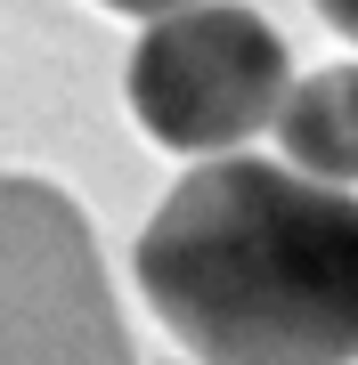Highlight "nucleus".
I'll list each match as a JSON object with an SVG mask.
<instances>
[{
	"instance_id": "f257e3e1",
	"label": "nucleus",
	"mask_w": 358,
	"mask_h": 365,
	"mask_svg": "<svg viewBox=\"0 0 358 365\" xmlns=\"http://www.w3.org/2000/svg\"><path fill=\"white\" fill-rule=\"evenodd\" d=\"M139 292L196 365L358 357V195L285 163H196L139 235Z\"/></svg>"
},
{
	"instance_id": "f03ea898",
	"label": "nucleus",
	"mask_w": 358,
	"mask_h": 365,
	"mask_svg": "<svg viewBox=\"0 0 358 365\" xmlns=\"http://www.w3.org/2000/svg\"><path fill=\"white\" fill-rule=\"evenodd\" d=\"M131 114L139 130L171 155H228L252 130L277 122L293 90V57L269 16L237 9V0H204V9L155 16L131 49Z\"/></svg>"
},
{
	"instance_id": "7ed1b4c3",
	"label": "nucleus",
	"mask_w": 358,
	"mask_h": 365,
	"mask_svg": "<svg viewBox=\"0 0 358 365\" xmlns=\"http://www.w3.org/2000/svg\"><path fill=\"white\" fill-rule=\"evenodd\" d=\"M0 365H131L81 203L25 170H0Z\"/></svg>"
},
{
	"instance_id": "20e7f679",
	"label": "nucleus",
	"mask_w": 358,
	"mask_h": 365,
	"mask_svg": "<svg viewBox=\"0 0 358 365\" xmlns=\"http://www.w3.org/2000/svg\"><path fill=\"white\" fill-rule=\"evenodd\" d=\"M269 130L285 146V170L350 195L358 187V66H318L309 81H293Z\"/></svg>"
},
{
	"instance_id": "39448f33",
	"label": "nucleus",
	"mask_w": 358,
	"mask_h": 365,
	"mask_svg": "<svg viewBox=\"0 0 358 365\" xmlns=\"http://www.w3.org/2000/svg\"><path fill=\"white\" fill-rule=\"evenodd\" d=\"M114 16H146V25H155V16H179V9H204V0H106Z\"/></svg>"
},
{
	"instance_id": "423d86ee",
	"label": "nucleus",
	"mask_w": 358,
	"mask_h": 365,
	"mask_svg": "<svg viewBox=\"0 0 358 365\" xmlns=\"http://www.w3.org/2000/svg\"><path fill=\"white\" fill-rule=\"evenodd\" d=\"M318 16H326L334 33H350V41H358V0H318Z\"/></svg>"
}]
</instances>
